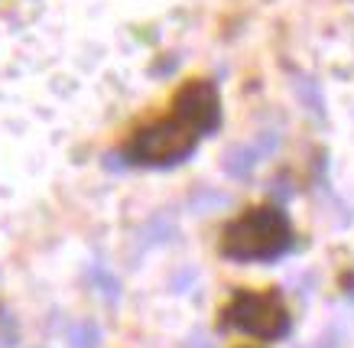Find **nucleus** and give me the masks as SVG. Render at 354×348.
<instances>
[{
  "mask_svg": "<svg viewBox=\"0 0 354 348\" xmlns=\"http://www.w3.org/2000/svg\"><path fill=\"white\" fill-rule=\"evenodd\" d=\"M292 244V228L286 212L277 205H257L237 215L221 231V254L231 261H277Z\"/></svg>",
  "mask_w": 354,
  "mask_h": 348,
  "instance_id": "f257e3e1",
  "label": "nucleus"
},
{
  "mask_svg": "<svg viewBox=\"0 0 354 348\" xmlns=\"http://www.w3.org/2000/svg\"><path fill=\"white\" fill-rule=\"evenodd\" d=\"M195 147L198 134L179 118H166L133 131V137L124 143V156L137 166H172L183 163Z\"/></svg>",
  "mask_w": 354,
  "mask_h": 348,
  "instance_id": "f03ea898",
  "label": "nucleus"
},
{
  "mask_svg": "<svg viewBox=\"0 0 354 348\" xmlns=\"http://www.w3.org/2000/svg\"><path fill=\"white\" fill-rule=\"evenodd\" d=\"M221 322L257 338H283L290 332V309L277 290H263V293L241 290L225 306Z\"/></svg>",
  "mask_w": 354,
  "mask_h": 348,
  "instance_id": "7ed1b4c3",
  "label": "nucleus"
},
{
  "mask_svg": "<svg viewBox=\"0 0 354 348\" xmlns=\"http://www.w3.org/2000/svg\"><path fill=\"white\" fill-rule=\"evenodd\" d=\"M263 147H267V140L260 143V147H234V150L225 156V170L231 176H237V179H244V176H250V170L257 166L260 153H263Z\"/></svg>",
  "mask_w": 354,
  "mask_h": 348,
  "instance_id": "39448f33",
  "label": "nucleus"
},
{
  "mask_svg": "<svg viewBox=\"0 0 354 348\" xmlns=\"http://www.w3.org/2000/svg\"><path fill=\"white\" fill-rule=\"evenodd\" d=\"M172 118H179L183 124H189L198 137L212 134L221 124V95L212 78H192L185 82L176 98H172Z\"/></svg>",
  "mask_w": 354,
  "mask_h": 348,
  "instance_id": "20e7f679",
  "label": "nucleus"
},
{
  "mask_svg": "<svg viewBox=\"0 0 354 348\" xmlns=\"http://www.w3.org/2000/svg\"><path fill=\"white\" fill-rule=\"evenodd\" d=\"M101 345V329L91 319H82L68 329V348H97Z\"/></svg>",
  "mask_w": 354,
  "mask_h": 348,
  "instance_id": "423d86ee",
  "label": "nucleus"
}]
</instances>
